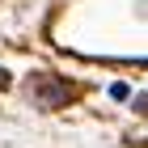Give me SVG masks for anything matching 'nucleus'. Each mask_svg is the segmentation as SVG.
I'll return each mask as SVG.
<instances>
[{
    "label": "nucleus",
    "instance_id": "nucleus-1",
    "mask_svg": "<svg viewBox=\"0 0 148 148\" xmlns=\"http://www.w3.org/2000/svg\"><path fill=\"white\" fill-rule=\"evenodd\" d=\"M4 85H9V72H4V68H0V89H4Z\"/></svg>",
    "mask_w": 148,
    "mask_h": 148
}]
</instances>
